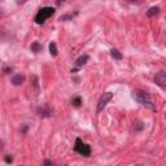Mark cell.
Returning a JSON list of instances; mask_svg holds the SVG:
<instances>
[{
    "mask_svg": "<svg viewBox=\"0 0 166 166\" xmlns=\"http://www.w3.org/2000/svg\"><path fill=\"white\" fill-rule=\"evenodd\" d=\"M110 55L114 60H122V53L118 51V49H115V48H112V51H110Z\"/></svg>",
    "mask_w": 166,
    "mask_h": 166,
    "instance_id": "obj_10",
    "label": "cell"
},
{
    "mask_svg": "<svg viewBox=\"0 0 166 166\" xmlns=\"http://www.w3.org/2000/svg\"><path fill=\"white\" fill-rule=\"evenodd\" d=\"M77 16V12L75 13H68V14H64V16L60 17V21H68V20H71Z\"/></svg>",
    "mask_w": 166,
    "mask_h": 166,
    "instance_id": "obj_13",
    "label": "cell"
},
{
    "mask_svg": "<svg viewBox=\"0 0 166 166\" xmlns=\"http://www.w3.org/2000/svg\"><path fill=\"white\" fill-rule=\"evenodd\" d=\"M49 53H51L53 57H56L57 53H59V51H57V44H56V42H51V44H49Z\"/></svg>",
    "mask_w": 166,
    "mask_h": 166,
    "instance_id": "obj_9",
    "label": "cell"
},
{
    "mask_svg": "<svg viewBox=\"0 0 166 166\" xmlns=\"http://www.w3.org/2000/svg\"><path fill=\"white\" fill-rule=\"evenodd\" d=\"M27 125H22V127H21V132L22 134H26V131H27Z\"/></svg>",
    "mask_w": 166,
    "mask_h": 166,
    "instance_id": "obj_18",
    "label": "cell"
},
{
    "mask_svg": "<svg viewBox=\"0 0 166 166\" xmlns=\"http://www.w3.org/2000/svg\"><path fill=\"white\" fill-rule=\"evenodd\" d=\"M37 113L40 115V117H49V115L52 114V109L49 106H47V105H44V106H39L38 109H37Z\"/></svg>",
    "mask_w": 166,
    "mask_h": 166,
    "instance_id": "obj_6",
    "label": "cell"
},
{
    "mask_svg": "<svg viewBox=\"0 0 166 166\" xmlns=\"http://www.w3.org/2000/svg\"><path fill=\"white\" fill-rule=\"evenodd\" d=\"M71 104H73L74 106H77V108H79L82 104V99L81 97H74L73 100H71Z\"/></svg>",
    "mask_w": 166,
    "mask_h": 166,
    "instance_id": "obj_14",
    "label": "cell"
},
{
    "mask_svg": "<svg viewBox=\"0 0 166 166\" xmlns=\"http://www.w3.org/2000/svg\"><path fill=\"white\" fill-rule=\"evenodd\" d=\"M112 99H113V93H112V92H104L103 95H101V97H100V100H99V104H97V113L103 112L104 108L106 106V104L109 103Z\"/></svg>",
    "mask_w": 166,
    "mask_h": 166,
    "instance_id": "obj_4",
    "label": "cell"
},
{
    "mask_svg": "<svg viewBox=\"0 0 166 166\" xmlns=\"http://www.w3.org/2000/svg\"><path fill=\"white\" fill-rule=\"evenodd\" d=\"M155 83L162 90H166V71H158L155 75Z\"/></svg>",
    "mask_w": 166,
    "mask_h": 166,
    "instance_id": "obj_5",
    "label": "cell"
},
{
    "mask_svg": "<svg viewBox=\"0 0 166 166\" xmlns=\"http://www.w3.org/2000/svg\"><path fill=\"white\" fill-rule=\"evenodd\" d=\"M4 161H5L7 164H12V162H13V157L9 156V155H8V156H5V157H4Z\"/></svg>",
    "mask_w": 166,
    "mask_h": 166,
    "instance_id": "obj_16",
    "label": "cell"
},
{
    "mask_svg": "<svg viewBox=\"0 0 166 166\" xmlns=\"http://www.w3.org/2000/svg\"><path fill=\"white\" fill-rule=\"evenodd\" d=\"M158 12H160V8L158 7H152V8H149L148 11H147V16H155V14H157Z\"/></svg>",
    "mask_w": 166,
    "mask_h": 166,
    "instance_id": "obj_12",
    "label": "cell"
},
{
    "mask_svg": "<svg viewBox=\"0 0 166 166\" xmlns=\"http://www.w3.org/2000/svg\"><path fill=\"white\" fill-rule=\"evenodd\" d=\"M43 166H53V164H52L51 160H44V164H43Z\"/></svg>",
    "mask_w": 166,
    "mask_h": 166,
    "instance_id": "obj_17",
    "label": "cell"
},
{
    "mask_svg": "<svg viewBox=\"0 0 166 166\" xmlns=\"http://www.w3.org/2000/svg\"><path fill=\"white\" fill-rule=\"evenodd\" d=\"M24 82H25V77L21 75V74H16V75H13V78H12V83L14 86H20V84H22Z\"/></svg>",
    "mask_w": 166,
    "mask_h": 166,
    "instance_id": "obj_8",
    "label": "cell"
},
{
    "mask_svg": "<svg viewBox=\"0 0 166 166\" xmlns=\"http://www.w3.org/2000/svg\"><path fill=\"white\" fill-rule=\"evenodd\" d=\"M65 166H68V165H65Z\"/></svg>",
    "mask_w": 166,
    "mask_h": 166,
    "instance_id": "obj_20",
    "label": "cell"
},
{
    "mask_svg": "<svg viewBox=\"0 0 166 166\" xmlns=\"http://www.w3.org/2000/svg\"><path fill=\"white\" fill-rule=\"evenodd\" d=\"M132 97H134L135 101L139 103L140 105L148 108V109H150V110H156V105H155L153 100H152V97H150V95L148 92L143 91V90H135L132 92Z\"/></svg>",
    "mask_w": 166,
    "mask_h": 166,
    "instance_id": "obj_1",
    "label": "cell"
},
{
    "mask_svg": "<svg viewBox=\"0 0 166 166\" xmlns=\"http://www.w3.org/2000/svg\"><path fill=\"white\" fill-rule=\"evenodd\" d=\"M55 13V8H52V7H43V8H40L37 13V16H35V22H37L38 25H42L46 22V20H48L51 16H53Z\"/></svg>",
    "mask_w": 166,
    "mask_h": 166,
    "instance_id": "obj_2",
    "label": "cell"
},
{
    "mask_svg": "<svg viewBox=\"0 0 166 166\" xmlns=\"http://www.w3.org/2000/svg\"><path fill=\"white\" fill-rule=\"evenodd\" d=\"M8 71H12V68H5V69H4V73H5V74L8 73Z\"/></svg>",
    "mask_w": 166,
    "mask_h": 166,
    "instance_id": "obj_19",
    "label": "cell"
},
{
    "mask_svg": "<svg viewBox=\"0 0 166 166\" xmlns=\"http://www.w3.org/2000/svg\"><path fill=\"white\" fill-rule=\"evenodd\" d=\"M30 48H31V51H33V52L38 53V52H40V51H42V48H43V47H42V44H40L39 42H34Z\"/></svg>",
    "mask_w": 166,
    "mask_h": 166,
    "instance_id": "obj_11",
    "label": "cell"
},
{
    "mask_svg": "<svg viewBox=\"0 0 166 166\" xmlns=\"http://www.w3.org/2000/svg\"><path fill=\"white\" fill-rule=\"evenodd\" d=\"M134 128H135V131H141V130L144 128V126H143V123L140 121H136L134 123Z\"/></svg>",
    "mask_w": 166,
    "mask_h": 166,
    "instance_id": "obj_15",
    "label": "cell"
},
{
    "mask_svg": "<svg viewBox=\"0 0 166 166\" xmlns=\"http://www.w3.org/2000/svg\"><path fill=\"white\" fill-rule=\"evenodd\" d=\"M74 150H75L77 153L82 155V156H86V157L91 156V148H90V146H88V144H86V143H83L79 138L75 139Z\"/></svg>",
    "mask_w": 166,
    "mask_h": 166,
    "instance_id": "obj_3",
    "label": "cell"
},
{
    "mask_svg": "<svg viewBox=\"0 0 166 166\" xmlns=\"http://www.w3.org/2000/svg\"><path fill=\"white\" fill-rule=\"evenodd\" d=\"M88 59H90L88 55H82L81 57H78V59L75 60V66H77V69L81 68V66H83V65L88 61Z\"/></svg>",
    "mask_w": 166,
    "mask_h": 166,
    "instance_id": "obj_7",
    "label": "cell"
}]
</instances>
